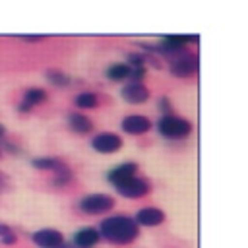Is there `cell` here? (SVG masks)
Listing matches in <instances>:
<instances>
[{
	"mask_svg": "<svg viewBox=\"0 0 248 248\" xmlns=\"http://www.w3.org/2000/svg\"><path fill=\"white\" fill-rule=\"evenodd\" d=\"M112 244H128L138 236V225L132 217L114 215L101 223V232Z\"/></svg>",
	"mask_w": 248,
	"mask_h": 248,
	"instance_id": "1",
	"label": "cell"
},
{
	"mask_svg": "<svg viewBox=\"0 0 248 248\" xmlns=\"http://www.w3.org/2000/svg\"><path fill=\"white\" fill-rule=\"evenodd\" d=\"M159 132L165 136V138H172V140H178V138H184L190 134L192 126L188 120L184 118H178V116H172V114H165L159 124H157Z\"/></svg>",
	"mask_w": 248,
	"mask_h": 248,
	"instance_id": "2",
	"label": "cell"
},
{
	"mask_svg": "<svg viewBox=\"0 0 248 248\" xmlns=\"http://www.w3.org/2000/svg\"><path fill=\"white\" fill-rule=\"evenodd\" d=\"M114 205V200L107 194H89L79 202V209L89 215H101L110 211Z\"/></svg>",
	"mask_w": 248,
	"mask_h": 248,
	"instance_id": "3",
	"label": "cell"
},
{
	"mask_svg": "<svg viewBox=\"0 0 248 248\" xmlns=\"http://www.w3.org/2000/svg\"><path fill=\"white\" fill-rule=\"evenodd\" d=\"M116 192L124 198H141L149 192V184L138 176H132V178L116 184Z\"/></svg>",
	"mask_w": 248,
	"mask_h": 248,
	"instance_id": "4",
	"label": "cell"
},
{
	"mask_svg": "<svg viewBox=\"0 0 248 248\" xmlns=\"http://www.w3.org/2000/svg\"><path fill=\"white\" fill-rule=\"evenodd\" d=\"M122 145V140L120 136L112 134V132H103V134H97L93 140H91V147L99 153H114L118 151Z\"/></svg>",
	"mask_w": 248,
	"mask_h": 248,
	"instance_id": "5",
	"label": "cell"
},
{
	"mask_svg": "<svg viewBox=\"0 0 248 248\" xmlns=\"http://www.w3.org/2000/svg\"><path fill=\"white\" fill-rule=\"evenodd\" d=\"M33 242L41 248H60L64 244V236L56 229H41L33 232Z\"/></svg>",
	"mask_w": 248,
	"mask_h": 248,
	"instance_id": "6",
	"label": "cell"
},
{
	"mask_svg": "<svg viewBox=\"0 0 248 248\" xmlns=\"http://www.w3.org/2000/svg\"><path fill=\"white\" fill-rule=\"evenodd\" d=\"M198 70V56L196 54H182L170 62V72L178 78H188Z\"/></svg>",
	"mask_w": 248,
	"mask_h": 248,
	"instance_id": "7",
	"label": "cell"
},
{
	"mask_svg": "<svg viewBox=\"0 0 248 248\" xmlns=\"http://www.w3.org/2000/svg\"><path fill=\"white\" fill-rule=\"evenodd\" d=\"M120 95L124 101H128L132 105H140V103H145L149 99V89L143 83H128L120 91Z\"/></svg>",
	"mask_w": 248,
	"mask_h": 248,
	"instance_id": "8",
	"label": "cell"
},
{
	"mask_svg": "<svg viewBox=\"0 0 248 248\" xmlns=\"http://www.w3.org/2000/svg\"><path fill=\"white\" fill-rule=\"evenodd\" d=\"M122 130L128 132V134H145L149 128H151V120L145 118V116H140V114H132V116H126L122 122H120Z\"/></svg>",
	"mask_w": 248,
	"mask_h": 248,
	"instance_id": "9",
	"label": "cell"
},
{
	"mask_svg": "<svg viewBox=\"0 0 248 248\" xmlns=\"http://www.w3.org/2000/svg\"><path fill=\"white\" fill-rule=\"evenodd\" d=\"M136 225H143V227H155L161 225L165 221V213L157 207H143L136 213Z\"/></svg>",
	"mask_w": 248,
	"mask_h": 248,
	"instance_id": "10",
	"label": "cell"
},
{
	"mask_svg": "<svg viewBox=\"0 0 248 248\" xmlns=\"http://www.w3.org/2000/svg\"><path fill=\"white\" fill-rule=\"evenodd\" d=\"M188 41L198 43V37H196V35H194V37H186V35H169V37L163 39L159 50H163V52H180Z\"/></svg>",
	"mask_w": 248,
	"mask_h": 248,
	"instance_id": "11",
	"label": "cell"
},
{
	"mask_svg": "<svg viewBox=\"0 0 248 248\" xmlns=\"http://www.w3.org/2000/svg\"><path fill=\"white\" fill-rule=\"evenodd\" d=\"M136 170H138L136 163H124V165H118L116 169H112V170L108 172V180L116 186V184H120V182H124V180L136 176Z\"/></svg>",
	"mask_w": 248,
	"mask_h": 248,
	"instance_id": "12",
	"label": "cell"
},
{
	"mask_svg": "<svg viewBox=\"0 0 248 248\" xmlns=\"http://www.w3.org/2000/svg\"><path fill=\"white\" fill-rule=\"evenodd\" d=\"M99 238H101V234L93 227H85V229H81V231H78L74 234V242L79 248H91V246H95L99 242Z\"/></svg>",
	"mask_w": 248,
	"mask_h": 248,
	"instance_id": "13",
	"label": "cell"
},
{
	"mask_svg": "<svg viewBox=\"0 0 248 248\" xmlns=\"http://www.w3.org/2000/svg\"><path fill=\"white\" fill-rule=\"evenodd\" d=\"M45 99H46V91H45V89H39V87L27 89L25 95H23V101H21V105H19V110H21V112H27V110H31L35 105L43 103Z\"/></svg>",
	"mask_w": 248,
	"mask_h": 248,
	"instance_id": "14",
	"label": "cell"
},
{
	"mask_svg": "<svg viewBox=\"0 0 248 248\" xmlns=\"http://www.w3.org/2000/svg\"><path fill=\"white\" fill-rule=\"evenodd\" d=\"M68 122H70V126H72V130L78 132V134H87V132H91V128H93L91 120H89L85 114H81V112H72L70 118H68Z\"/></svg>",
	"mask_w": 248,
	"mask_h": 248,
	"instance_id": "15",
	"label": "cell"
},
{
	"mask_svg": "<svg viewBox=\"0 0 248 248\" xmlns=\"http://www.w3.org/2000/svg\"><path fill=\"white\" fill-rule=\"evenodd\" d=\"M33 167L43 169V170H52L54 174H56L58 170L66 169V165H64L62 161L54 159V157H37V159H33Z\"/></svg>",
	"mask_w": 248,
	"mask_h": 248,
	"instance_id": "16",
	"label": "cell"
},
{
	"mask_svg": "<svg viewBox=\"0 0 248 248\" xmlns=\"http://www.w3.org/2000/svg\"><path fill=\"white\" fill-rule=\"evenodd\" d=\"M130 76V66L128 64H112L107 70V78H110L112 81H122Z\"/></svg>",
	"mask_w": 248,
	"mask_h": 248,
	"instance_id": "17",
	"label": "cell"
},
{
	"mask_svg": "<svg viewBox=\"0 0 248 248\" xmlns=\"http://www.w3.org/2000/svg\"><path fill=\"white\" fill-rule=\"evenodd\" d=\"M76 105L79 107V108H93V107H97V95L95 93H79L78 97H76Z\"/></svg>",
	"mask_w": 248,
	"mask_h": 248,
	"instance_id": "18",
	"label": "cell"
},
{
	"mask_svg": "<svg viewBox=\"0 0 248 248\" xmlns=\"http://www.w3.org/2000/svg\"><path fill=\"white\" fill-rule=\"evenodd\" d=\"M46 78H48L50 83H54V85H68V83H70L68 76L62 74V72H56V70H48V72H46Z\"/></svg>",
	"mask_w": 248,
	"mask_h": 248,
	"instance_id": "19",
	"label": "cell"
},
{
	"mask_svg": "<svg viewBox=\"0 0 248 248\" xmlns=\"http://www.w3.org/2000/svg\"><path fill=\"white\" fill-rule=\"evenodd\" d=\"M0 240H2L4 244H14V242H16V234L12 232L10 227L0 225Z\"/></svg>",
	"mask_w": 248,
	"mask_h": 248,
	"instance_id": "20",
	"label": "cell"
},
{
	"mask_svg": "<svg viewBox=\"0 0 248 248\" xmlns=\"http://www.w3.org/2000/svg\"><path fill=\"white\" fill-rule=\"evenodd\" d=\"M23 41H29V43H37V41H43L45 37H39V35H29V37H21Z\"/></svg>",
	"mask_w": 248,
	"mask_h": 248,
	"instance_id": "21",
	"label": "cell"
},
{
	"mask_svg": "<svg viewBox=\"0 0 248 248\" xmlns=\"http://www.w3.org/2000/svg\"><path fill=\"white\" fill-rule=\"evenodd\" d=\"M161 107L165 108V112L169 114V110H170V107H169V103H167V99H161Z\"/></svg>",
	"mask_w": 248,
	"mask_h": 248,
	"instance_id": "22",
	"label": "cell"
},
{
	"mask_svg": "<svg viewBox=\"0 0 248 248\" xmlns=\"http://www.w3.org/2000/svg\"><path fill=\"white\" fill-rule=\"evenodd\" d=\"M4 132H6V130H4V126L0 124V136H4Z\"/></svg>",
	"mask_w": 248,
	"mask_h": 248,
	"instance_id": "23",
	"label": "cell"
}]
</instances>
